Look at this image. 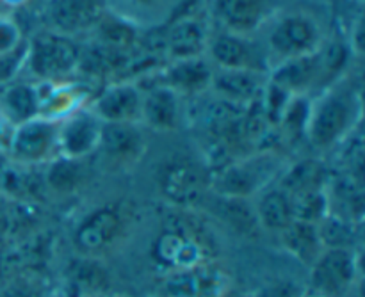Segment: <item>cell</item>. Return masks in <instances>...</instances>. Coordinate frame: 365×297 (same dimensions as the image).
<instances>
[{"instance_id":"1","label":"cell","mask_w":365,"mask_h":297,"mask_svg":"<svg viewBox=\"0 0 365 297\" xmlns=\"http://www.w3.org/2000/svg\"><path fill=\"white\" fill-rule=\"evenodd\" d=\"M362 127V95L351 78L341 77L310 100L305 141L317 153L337 150Z\"/></svg>"},{"instance_id":"2","label":"cell","mask_w":365,"mask_h":297,"mask_svg":"<svg viewBox=\"0 0 365 297\" xmlns=\"http://www.w3.org/2000/svg\"><path fill=\"white\" fill-rule=\"evenodd\" d=\"M217 242L212 231L192 216H177L157 235L152 255L164 271L214 262Z\"/></svg>"},{"instance_id":"3","label":"cell","mask_w":365,"mask_h":297,"mask_svg":"<svg viewBox=\"0 0 365 297\" xmlns=\"http://www.w3.org/2000/svg\"><path fill=\"white\" fill-rule=\"evenodd\" d=\"M260 34V43L271 68L284 61L317 52L327 41L321 21L312 13L294 9L278 11Z\"/></svg>"},{"instance_id":"4","label":"cell","mask_w":365,"mask_h":297,"mask_svg":"<svg viewBox=\"0 0 365 297\" xmlns=\"http://www.w3.org/2000/svg\"><path fill=\"white\" fill-rule=\"evenodd\" d=\"M285 166L280 153L273 150L246 153L210 173V192L227 198L253 199L278 180Z\"/></svg>"},{"instance_id":"5","label":"cell","mask_w":365,"mask_h":297,"mask_svg":"<svg viewBox=\"0 0 365 297\" xmlns=\"http://www.w3.org/2000/svg\"><path fill=\"white\" fill-rule=\"evenodd\" d=\"M81 43L77 38L43 28L25 41L24 70L34 82H64L78 73Z\"/></svg>"},{"instance_id":"6","label":"cell","mask_w":365,"mask_h":297,"mask_svg":"<svg viewBox=\"0 0 365 297\" xmlns=\"http://www.w3.org/2000/svg\"><path fill=\"white\" fill-rule=\"evenodd\" d=\"M359 281V249L324 248L309 267L307 291L321 297H349Z\"/></svg>"},{"instance_id":"7","label":"cell","mask_w":365,"mask_h":297,"mask_svg":"<svg viewBox=\"0 0 365 297\" xmlns=\"http://www.w3.org/2000/svg\"><path fill=\"white\" fill-rule=\"evenodd\" d=\"M157 185L168 203L180 210H195L210 194V171L187 159L170 160L160 167Z\"/></svg>"},{"instance_id":"8","label":"cell","mask_w":365,"mask_h":297,"mask_svg":"<svg viewBox=\"0 0 365 297\" xmlns=\"http://www.w3.org/2000/svg\"><path fill=\"white\" fill-rule=\"evenodd\" d=\"M205 56L214 68L223 70H252L260 73H269L271 70L269 59L257 36H241L217 28L210 32Z\"/></svg>"},{"instance_id":"9","label":"cell","mask_w":365,"mask_h":297,"mask_svg":"<svg viewBox=\"0 0 365 297\" xmlns=\"http://www.w3.org/2000/svg\"><path fill=\"white\" fill-rule=\"evenodd\" d=\"M57 130H59V121L46 120L41 116L18 125L7 152V159L20 166H45L48 160L59 155Z\"/></svg>"},{"instance_id":"10","label":"cell","mask_w":365,"mask_h":297,"mask_svg":"<svg viewBox=\"0 0 365 297\" xmlns=\"http://www.w3.org/2000/svg\"><path fill=\"white\" fill-rule=\"evenodd\" d=\"M230 278L214 262L164 273L157 297H217L230 287Z\"/></svg>"},{"instance_id":"11","label":"cell","mask_w":365,"mask_h":297,"mask_svg":"<svg viewBox=\"0 0 365 297\" xmlns=\"http://www.w3.org/2000/svg\"><path fill=\"white\" fill-rule=\"evenodd\" d=\"M267 80L291 96H309L312 89L323 91L324 88L334 84L324 66L321 48L317 52L274 64L267 73Z\"/></svg>"},{"instance_id":"12","label":"cell","mask_w":365,"mask_h":297,"mask_svg":"<svg viewBox=\"0 0 365 297\" xmlns=\"http://www.w3.org/2000/svg\"><path fill=\"white\" fill-rule=\"evenodd\" d=\"M280 9L278 0H210V13L220 28L257 36Z\"/></svg>"},{"instance_id":"13","label":"cell","mask_w":365,"mask_h":297,"mask_svg":"<svg viewBox=\"0 0 365 297\" xmlns=\"http://www.w3.org/2000/svg\"><path fill=\"white\" fill-rule=\"evenodd\" d=\"M125 221L120 209L103 205L81 219L73 231V246L78 255L100 256L116 244L123 234Z\"/></svg>"},{"instance_id":"14","label":"cell","mask_w":365,"mask_h":297,"mask_svg":"<svg viewBox=\"0 0 365 297\" xmlns=\"http://www.w3.org/2000/svg\"><path fill=\"white\" fill-rule=\"evenodd\" d=\"M143 89L134 80H114L103 85L89 102L102 123H139Z\"/></svg>"},{"instance_id":"15","label":"cell","mask_w":365,"mask_h":297,"mask_svg":"<svg viewBox=\"0 0 365 297\" xmlns=\"http://www.w3.org/2000/svg\"><path fill=\"white\" fill-rule=\"evenodd\" d=\"M102 121L91 113L88 105L68 114L59 121L57 130V150L59 155L84 160L98 148Z\"/></svg>"},{"instance_id":"16","label":"cell","mask_w":365,"mask_h":297,"mask_svg":"<svg viewBox=\"0 0 365 297\" xmlns=\"http://www.w3.org/2000/svg\"><path fill=\"white\" fill-rule=\"evenodd\" d=\"M153 82L168 85L177 91L182 98L209 93L212 82L214 66L207 56L191 59L168 61L159 70L153 71Z\"/></svg>"},{"instance_id":"17","label":"cell","mask_w":365,"mask_h":297,"mask_svg":"<svg viewBox=\"0 0 365 297\" xmlns=\"http://www.w3.org/2000/svg\"><path fill=\"white\" fill-rule=\"evenodd\" d=\"M106 11V0H50L46 28L71 38L88 36Z\"/></svg>"},{"instance_id":"18","label":"cell","mask_w":365,"mask_h":297,"mask_svg":"<svg viewBox=\"0 0 365 297\" xmlns=\"http://www.w3.org/2000/svg\"><path fill=\"white\" fill-rule=\"evenodd\" d=\"M143 89L139 125L155 132H175L182 123V96L168 85L153 82Z\"/></svg>"},{"instance_id":"19","label":"cell","mask_w":365,"mask_h":297,"mask_svg":"<svg viewBox=\"0 0 365 297\" xmlns=\"http://www.w3.org/2000/svg\"><path fill=\"white\" fill-rule=\"evenodd\" d=\"M210 31L205 21L198 16H180L168 25L160 45H163L164 59L178 61L191 59V57H202L207 53Z\"/></svg>"},{"instance_id":"20","label":"cell","mask_w":365,"mask_h":297,"mask_svg":"<svg viewBox=\"0 0 365 297\" xmlns=\"http://www.w3.org/2000/svg\"><path fill=\"white\" fill-rule=\"evenodd\" d=\"M267 84V73L252 70H223L214 68L210 89L214 96L241 107L260 102Z\"/></svg>"},{"instance_id":"21","label":"cell","mask_w":365,"mask_h":297,"mask_svg":"<svg viewBox=\"0 0 365 297\" xmlns=\"http://www.w3.org/2000/svg\"><path fill=\"white\" fill-rule=\"evenodd\" d=\"M146 150V137L139 123H102L96 152L118 164L135 162Z\"/></svg>"},{"instance_id":"22","label":"cell","mask_w":365,"mask_h":297,"mask_svg":"<svg viewBox=\"0 0 365 297\" xmlns=\"http://www.w3.org/2000/svg\"><path fill=\"white\" fill-rule=\"evenodd\" d=\"M64 287L70 297H106L110 273L98 256L77 255L64 271Z\"/></svg>"},{"instance_id":"23","label":"cell","mask_w":365,"mask_h":297,"mask_svg":"<svg viewBox=\"0 0 365 297\" xmlns=\"http://www.w3.org/2000/svg\"><path fill=\"white\" fill-rule=\"evenodd\" d=\"M253 209H255L260 230L267 231V234L278 235L296 221L291 194L285 192L277 182L255 196Z\"/></svg>"},{"instance_id":"24","label":"cell","mask_w":365,"mask_h":297,"mask_svg":"<svg viewBox=\"0 0 365 297\" xmlns=\"http://www.w3.org/2000/svg\"><path fill=\"white\" fill-rule=\"evenodd\" d=\"M331 170L319 157H305L296 162L287 164L278 177L277 184L289 192L291 196H298L302 192L327 189L330 180Z\"/></svg>"},{"instance_id":"25","label":"cell","mask_w":365,"mask_h":297,"mask_svg":"<svg viewBox=\"0 0 365 297\" xmlns=\"http://www.w3.org/2000/svg\"><path fill=\"white\" fill-rule=\"evenodd\" d=\"M139 31L141 28L138 25L107 9L98 20V24L91 28L88 39L109 46V48L135 52L139 48V41H141Z\"/></svg>"},{"instance_id":"26","label":"cell","mask_w":365,"mask_h":297,"mask_svg":"<svg viewBox=\"0 0 365 297\" xmlns=\"http://www.w3.org/2000/svg\"><path fill=\"white\" fill-rule=\"evenodd\" d=\"M277 237L282 249L307 267L312 266L314 260L324 249L317 224L305 223V221H294Z\"/></svg>"},{"instance_id":"27","label":"cell","mask_w":365,"mask_h":297,"mask_svg":"<svg viewBox=\"0 0 365 297\" xmlns=\"http://www.w3.org/2000/svg\"><path fill=\"white\" fill-rule=\"evenodd\" d=\"M0 109L14 125L39 118V89L34 80H13L0 89Z\"/></svg>"},{"instance_id":"28","label":"cell","mask_w":365,"mask_h":297,"mask_svg":"<svg viewBox=\"0 0 365 297\" xmlns=\"http://www.w3.org/2000/svg\"><path fill=\"white\" fill-rule=\"evenodd\" d=\"M180 0H106L107 9L127 18L134 25L155 27L170 18Z\"/></svg>"},{"instance_id":"29","label":"cell","mask_w":365,"mask_h":297,"mask_svg":"<svg viewBox=\"0 0 365 297\" xmlns=\"http://www.w3.org/2000/svg\"><path fill=\"white\" fill-rule=\"evenodd\" d=\"M41 173L46 191L53 194H71L84 182L86 167L82 160L57 155L45 164Z\"/></svg>"},{"instance_id":"30","label":"cell","mask_w":365,"mask_h":297,"mask_svg":"<svg viewBox=\"0 0 365 297\" xmlns=\"http://www.w3.org/2000/svg\"><path fill=\"white\" fill-rule=\"evenodd\" d=\"M214 194V192H212ZM216 196L214 210L220 212L221 219L227 221L228 226L234 228L237 234L242 235H257L260 230L257 223L255 209H253V199L246 198H227V196Z\"/></svg>"},{"instance_id":"31","label":"cell","mask_w":365,"mask_h":297,"mask_svg":"<svg viewBox=\"0 0 365 297\" xmlns=\"http://www.w3.org/2000/svg\"><path fill=\"white\" fill-rule=\"evenodd\" d=\"M317 228H319V235L323 239L324 248L356 249L362 224H356L353 221L344 219V217L335 216V214H328L317 224Z\"/></svg>"},{"instance_id":"32","label":"cell","mask_w":365,"mask_h":297,"mask_svg":"<svg viewBox=\"0 0 365 297\" xmlns=\"http://www.w3.org/2000/svg\"><path fill=\"white\" fill-rule=\"evenodd\" d=\"M294 205L296 221L319 224L330 214V199L327 189L302 192L298 196H291Z\"/></svg>"},{"instance_id":"33","label":"cell","mask_w":365,"mask_h":297,"mask_svg":"<svg viewBox=\"0 0 365 297\" xmlns=\"http://www.w3.org/2000/svg\"><path fill=\"white\" fill-rule=\"evenodd\" d=\"M25 59V41L18 46L14 52L0 56V89L6 88L13 80H16L18 75L24 71Z\"/></svg>"},{"instance_id":"34","label":"cell","mask_w":365,"mask_h":297,"mask_svg":"<svg viewBox=\"0 0 365 297\" xmlns=\"http://www.w3.org/2000/svg\"><path fill=\"white\" fill-rule=\"evenodd\" d=\"M24 43L21 28L9 16H0V56L14 52Z\"/></svg>"},{"instance_id":"35","label":"cell","mask_w":365,"mask_h":297,"mask_svg":"<svg viewBox=\"0 0 365 297\" xmlns=\"http://www.w3.org/2000/svg\"><path fill=\"white\" fill-rule=\"evenodd\" d=\"M305 292V287L298 285L292 280H277L264 285L259 292L252 294L253 297H299Z\"/></svg>"},{"instance_id":"36","label":"cell","mask_w":365,"mask_h":297,"mask_svg":"<svg viewBox=\"0 0 365 297\" xmlns=\"http://www.w3.org/2000/svg\"><path fill=\"white\" fill-rule=\"evenodd\" d=\"M14 234V202L0 192V246Z\"/></svg>"},{"instance_id":"37","label":"cell","mask_w":365,"mask_h":297,"mask_svg":"<svg viewBox=\"0 0 365 297\" xmlns=\"http://www.w3.org/2000/svg\"><path fill=\"white\" fill-rule=\"evenodd\" d=\"M14 130H16V125L6 116L2 109H0V155H6L9 152L11 141H13Z\"/></svg>"},{"instance_id":"38","label":"cell","mask_w":365,"mask_h":297,"mask_svg":"<svg viewBox=\"0 0 365 297\" xmlns=\"http://www.w3.org/2000/svg\"><path fill=\"white\" fill-rule=\"evenodd\" d=\"M217 297H253V296L248 294V292H245V291H239V288H234L230 285V287H228L227 291L221 292V294L217 296Z\"/></svg>"},{"instance_id":"39","label":"cell","mask_w":365,"mask_h":297,"mask_svg":"<svg viewBox=\"0 0 365 297\" xmlns=\"http://www.w3.org/2000/svg\"><path fill=\"white\" fill-rule=\"evenodd\" d=\"M299 297H321V296H317V294H314V292L307 291V287H305V292H303V294L299 296Z\"/></svg>"},{"instance_id":"40","label":"cell","mask_w":365,"mask_h":297,"mask_svg":"<svg viewBox=\"0 0 365 297\" xmlns=\"http://www.w3.org/2000/svg\"><path fill=\"white\" fill-rule=\"evenodd\" d=\"M4 2H7V4H20V2H24V0H4Z\"/></svg>"},{"instance_id":"41","label":"cell","mask_w":365,"mask_h":297,"mask_svg":"<svg viewBox=\"0 0 365 297\" xmlns=\"http://www.w3.org/2000/svg\"><path fill=\"white\" fill-rule=\"evenodd\" d=\"M110 297H130V296H110Z\"/></svg>"}]
</instances>
